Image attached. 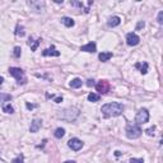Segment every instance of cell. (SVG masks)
Wrapping results in <instances>:
<instances>
[{
	"mask_svg": "<svg viewBox=\"0 0 163 163\" xmlns=\"http://www.w3.org/2000/svg\"><path fill=\"white\" fill-rule=\"evenodd\" d=\"M102 114L106 117H111V116H120L124 112V106L121 103L117 102H112V103H107V105H103L101 108Z\"/></svg>",
	"mask_w": 163,
	"mask_h": 163,
	"instance_id": "obj_1",
	"label": "cell"
},
{
	"mask_svg": "<svg viewBox=\"0 0 163 163\" xmlns=\"http://www.w3.org/2000/svg\"><path fill=\"white\" fill-rule=\"evenodd\" d=\"M79 115V110L78 108H66L64 111H61V114L59 115V117L61 120H65V121H74Z\"/></svg>",
	"mask_w": 163,
	"mask_h": 163,
	"instance_id": "obj_2",
	"label": "cell"
},
{
	"mask_svg": "<svg viewBox=\"0 0 163 163\" xmlns=\"http://www.w3.org/2000/svg\"><path fill=\"white\" fill-rule=\"evenodd\" d=\"M141 133L143 131H141L140 126L136 124H129L126 126V136L129 139H138L141 135Z\"/></svg>",
	"mask_w": 163,
	"mask_h": 163,
	"instance_id": "obj_3",
	"label": "cell"
},
{
	"mask_svg": "<svg viewBox=\"0 0 163 163\" xmlns=\"http://www.w3.org/2000/svg\"><path fill=\"white\" fill-rule=\"evenodd\" d=\"M9 73L11 76H14V78L17 79V83L18 84H24L26 83V75H24V72H23L20 68H10L9 69Z\"/></svg>",
	"mask_w": 163,
	"mask_h": 163,
	"instance_id": "obj_4",
	"label": "cell"
},
{
	"mask_svg": "<svg viewBox=\"0 0 163 163\" xmlns=\"http://www.w3.org/2000/svg\"><path fill=\"white\" fill-rule=\"evenodd\" d=\"M148 120H149V112H148V110H145V108L139 110V112L135 116L136 125H143V124L148 122Z\"/></svg>",
	"mask_w": 163,
	"mask_h": 163,
	"instance_id": "obj_5",
	"label": "cell"
},
{
	"mask_svg": "<svg viewBox=\"0 0 163 163\" xmlns=\"http://www.w3.org/2000/svg\"><path fill=\"white\" fill-rule=\"evenodd\" d=\"M68 145H69V148H72L73 150H80L82 147H83V141L79 140L78 138H72L69 141H68Z\"/></svg>",
	"mask_w": 163,
	"mask_h": 163,
	"instance_id": "obj_6",
	"label": "cell"
},
{
	"mask_svg": "<svg viewBox=\"0 0 163 163\" xmlns=\"http://www.w3.org/2000/svg\"><path fill=\"white\" fill-rule=\"evenodd\" d=\"M96 89H97V92H99V93H102V94L108 93V91H110V84H108V82H106V80L98 82V83L96 84Z\"/></svg>",
	"mask_w": 163,
	"mask_h": 163,
	"instance_id": "obj_7",
	"label": "cell"
},
{
	"mask_svg": "<svg viewBox=\"0 0 163 163\" xmlns=\"http://www.w3.org/2000/svg\"><path fill=\"white\" fill-rule=\"evenodd\" d=\"M139 41H140V38H139L138 34H135V33H127V36H126V43L129 46H136L139 43Z\"/></svg>",
	"mask_w": 163,
	"mask_h": 163,
	"instance_id": "obj_8",
	"label": "cell"
},
{
	"mask_svg": "<svg viewBox=\"0 0 163 163\" xmlns=\"http://www.w3.org/2000/svg\"><path fill=\"white\" fill-rule=\"evenodd\" d=\"M29 7L32 8V10L40 13V11L45 10V3L43 1H29Z\"/></svg>",
	"mask_w": 163,
	"mask_h": 163,
	"instance_id": "obj_9",
	"label": "cell"
},
{
	"mask_svg": "<svg viewBox=\"0 0 163 163\" xmlns=\"http://www.w3.org/2000/svg\"><path fill=\"white\" fill-rule=\"evenodd\" d=\"M96 50H97V46L94 42H89L85 46L80 47V51H85V52H96Z\"/></svg>",
	"mask_w": 163,
	"mask_h": 163,
	"instance_id": "obj_10",
	"label": "cell"
},
{
	"mask_svg": "<svg viewBox=\"0 0 163 163\" xmlns=\"http://www.w3.org/2000/svg\"><path fill=\"white\" fill-rule=\"evenodd\" d=\"M42 55L43 56H60V52H59L54 46H51L50 49H46L45 51L42 52Z\"/></svg>",
	"mask_w": 163,
	"mask_h": 163,
	"instance_id": "obj_11",
	"label": "cell"
},
{
	"mask_svg": "<svg viewBox=\"0 0 163 163\" xmlns=\"http://www.w3.org/2000/svg\"><path fill=\"white\" fill-rule=\"evenodd\" d=\"M41 125H42V121L41 120H33L32 121V124H31V127H29V130H31V133H37L38 130H40V127Z\"/></svg>",
	"mask_w": 163,
	"mask_h": 163,
	"instance_id": "obj_12",
	"label": "cell"
},
{
	"mask_svg": "<svg viewBox=\"0 0 163 163\" xmlns=\"http://www.w3.org/2000/svg\"><path fill=\"white\" fill-rule=\"evenodd\" d=\"M120 23H121L120 17H112V18L108 19L107 24H108V27H116V26H118Z\"/></svg>",
	"mask_w": 163,
	"mask_h": 163,
	"instance_id": "obj_13",
	"label": "cell"
},
{
	"mask_svg": "<svg viewBox=\"0 0 163 163\" xmlns=\"http://www.w3.org/2000/svg\"><path fill=\"white\" fill-rule=\"evenodd\" d=\"M112 57V52H108V51H106V52H101L99 56H98V59L102 63H106V61H108Z\"/></svg>",
	"mask_w": 163,
	"mask_h": 163,
	"instance_id": "obj_14",
	"label": "cell"
},
{
	"mask_svg": "<svg viewBox=\"0 0 163 163\" xmlns=\"http://www.w3.org/2000/svg\"><path fill=\"white\" fill-rule=\"evenodd\" d=\"M82 84H83V82H82V79H79V78H75V79H73L72 82H70V87L74 88V89H76V88H80L82 87Z\"/></svg>",
	"mask_w": 163,
	"mask_h": 163,
	"instance_id": "obj_15",
	"label": "cell"
},
{
	"mask_svg": "<svg viewBox=\"0 0 163 163\" xmlns=\"http://www.w3.org/2000/svg\"><path fill=\"white\" fill-rule=\"evenodd\" d=\"M61 22L64 23L66 27H73L74 24H75V22H74L73 18H69V17H64V18H61Z\"/></svg>",
	"mask_w": 163,
	"mask_h": 163,
	"instance_id": "obj_16",
	"label": "cell"
},
{
	"mask_svg": "<svg viewBox=\"0 0 163 163\" xmlns=\"http://www.w3.org/2000/svg\"><path fill=\"white\" fill-rule=\"evenodd\" d=\"M135 68L140 69V73H141V74H147V72H148V64H147V63H143V64L136 63V64H135Z\"/></svg>",
	"mask_w": 163,
	"mask_h": 163,
	"instance_id": "obj_17",
	"label": "cell"
},
{
	"mask_svg": "<svg viewBox=\"0 0 163 163\" xmlns=\"http://www.w3.org/2000/svg\"><path fill=\"white\" fill-rule=\"evenodd\" d=\"M3 111H4L5 114H13L14 108L10 103H4V105H3Z\"/></svg>",
	"mask_w": 163,
	"mask_h": 163,
	"instance_id": "obj_18",
	"label": "cell"
},
{
	"mask_svg": "<svg viewBox=\"0 0 163 163\" xmlns=\"http://www.w3.org/2000/svg\"><path fill=\"white\" fill-rule=\"evenodd\" d=\"M64 135H65V130L63 129V127H57V129L55 130V138L61 139Z\"/></svg>",
	"mask_w": 163,
	"mask_h": 163,
	"instance_id": "obj_19",
	"label": "cell"
},
{
	"mask_svg": "<svg viewBox=\"0 0 163 163\" xmlns=\"http://www.w3.org/2000/svg\"><path fill=\"white\" fill-rule=\"evenodd\" d=\"M88 101H91V102H98V101H99V94L89 93V94H88Z\"/></svg>",
	"mask_w": 163,
	"mask_h": 163,
	"instance_id": "obj_20",
	"label": "cell"
},
{
	"mask_svg": "<svg viewBox=\"0 0 163 163\" xmlns=\"http://www.w3.org/2000/svg\"><path fill=\"white\" fill-rule=\"evenodd\" d=\"M40 43H41V40H37V41H31V40H29V45H31V50H32V51H36Z\"/></svg>",
	"mask_w": 163,
	"mask_h": 163,
	"instance_id": "obj_21",
	"label": "cell"
},
{
	"mask_svg": "<svg viewBox=\"0 0 163 163\" xmlns=\"http://www.w3.org/2000/svg\"><path fill=\"white\" fill-rule=\"evenodd\" d=\"M11 99V96L10 94H7V93H0V102H8V101Z\"/></svg>",
	"mask_w": 163,
	"mask_h": 163,
	"instance_id": "obj_22",
	"label": "cell"
},
{
	"mask_svg": "<svg viewBox=\"0 0 163 163\" xmlns=\"http://www.w3.org/2000/svg\"><path fill=\"white\" fill-rule=\"evenodd\" d=\"M20 52H22V49H20L19 46H16V47H14V56H16V57H19V56H20Z\"/></svg>",
	"mask_w": 163,
	"mask_h": 163,
	"instance_id": "obj_23",
	"label": "cell"
},
{
	"mask_svg": "<svg viewBox=\"0 0 163 163\" xmlns=\"http://www.w3.org/2000/svg\"><path fill=\"white\" fill-rule=\"evenodd\" d=\"M16 34H17V36H24V31H23V28H22V27H19V26H17Z\"/></svg>",
	"mask_w": 163,
	"mask_h": 163,
	"instance_id": "obj_24",
	"label": "cell"
},
{
	"mask_svg": "<svg viewBox=\"0 0 163 163\" xmlns=\"http://www.w3.org/2000/svg\"><path fill=\"white\" fill-rule=\"evenodd\" d=\"M154 131H156V126L149 127V129H147V130H145V133H147V135H149V136L154 135Z\"/></svg>",
	"mask_w": 163,
	"mask_h": 163,
	"instance_id": "obj_25",
	"label": "cell"
},
{
	"mask_svg": "<svg viewBox=\"0 0 163 163\" xmlns=\"http://www.w3.org/2000/svg\"><path fill=\"white\" fill-rule=\"evenodd\" d=\"M11 163H24V161H23V156L20 154L19 157H17L16 159H13V162Z\"/></svg>",
	"mask_w": 163,
	"mask_h": 163,
	"instance_id": "obj_26",
	"label": "cell"
},
{
	"mask_svg": "<svg viewBox=\"0 0 163 163\" xmlns=\"http://www.w3.org/2000/svg\"><path fill=\"white\" fill-rule=\"evenodd\" d=\"M158 23L159 24H163V11H159V14H158Z\"/></svg>",
	"mask_w": 163,
	"mask_h": 163,
	"instance_id": "obj_27",
	"label": "cell"
},
{
	"mask_svg": "<svg viewBox=\"0 0 163 163\" xmlns=\"http://www.w3.org/2000/svg\"><path fill=\"white\" fill-rule=\"evenodd\" d=\"M130 163H144L143 159H136V158H131L130 159Z\"/></svg>",
	"mask_w": 163,
	"mask_h": 163,
	"instance_id": "obj_28",
	"label": "cell"
},
{
	"mask_svg": "<svg viewBox=\"0 0 163 163\" xmlns=\"http://www.w3.org/2000/svg\"><path fill=\"white\" fill-rule=\"evenodd\" d=\"M143 27H144V22H143V20H141V22H139V24L136 26V31H139V29H140V28H143Z\"/></svg>",
	"mask_w": 163,
	"mask_h": 163,
	"instance_id": "obj_29",
	"label": "cell"
},
{
	"mask_svg": "<svg viewBox=\"0 0 163 163\" xmlns=\"http://www.w3.org/2000/svg\"><path fill=\"white\" fill-rule=\"evenodd\" d=\"M54 101L56 103H60V102H63V97H55Z\"/></svg>",
	"mask_w": 163,
	"mask_h": 163,
	"instance_id": "obj_30",
	"label": "cell"
},
{
	"mask_svg": "<svg viewBox=\"0 0 163 163\" xmlns=\"http://www.w3.org/2000/svg\"><path fill=\"white\" fill-rule=\"evenodd\" d=\"M87 85H88V87H92V85H94V80H93V79H89V80H87Z\"/></svg>",
	"mask_w": 163,
	"mask_h": 163,
	"instance_id": "obj_31",
	"label": "cell"
},
{
	"mask_svg": "<svg viewBox=\"0 0 163 163\" xmlns=\"http://www.w3.org/2000/svg\"><path fill=\"white\" fill-rule=\"evenodd\" d=\"M26 106H27V108H28V110H33L34 107H36V106H34V105H31V103H27V105H26Z\"/></svg>",
	"mask_w": 163,
	"mask_h": 163,
	"instance_id": "obj_32",
	"label": "cell"
},
{
	"mask_svg": "<svg viewBox=\"0 0 163 163\" xmlns=\"http://www.w3.org/2000/svg\"><path fill=\"white\" fill-rule=\"evenodd\" d=\"M115 156H116V157H120V156H121V152H118V150H117V152H115Z\"/></svg>",
	"mask_w": 163,
	"mask_h": 163,
	"instance_id": "obj_33",
	"label": "cell"
},
{
	"mask_svg": "<svg viewBox=\"0 0 163 163\" xmlns=\"http://www.w3.org/2000/svg\"><path fill=\"white\" fill-rule=\"evenodd\" d=\"M3 82H4V78H3V76H0V85L3 84Z\"/></svg>",
	"mask_w": 163,
	"mask_h": 163,
	"instance_id": "obj_34",
	"label": "cell"
},
{
	"mask_svg": "<svg viewBox=\"0 0 163 163\" xmlns=\"http://www.w3.org/2000/svg\"><path fill=\"white\" fill-rule=\"evenodd\" d=\"M64 163H75L74 161H66V162H64Z\"/></svg>",
	"mask_w": 163,
	"mask_h": 163,
	"instance_id": "obj_35",
	"label": "cell"
}]
</instances>
